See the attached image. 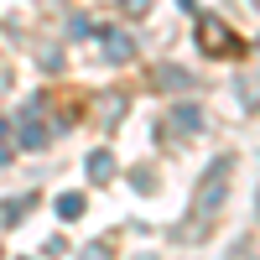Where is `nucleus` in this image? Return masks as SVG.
<instances>
[{
    "instance_id": "nucleus-2",
    "label": "nucleus",
    "mask_w": 260,
    "mask_h": 260,
    "mask_svg": "<svg viewBox=\"0 0 260 260\" xmlns=\"http://www.w3.org/2000/svg\"><path fill=\"white\" fill-rule=\"evenodd\" d=\"M104 47L115 52V62H125L130 52H136V47H130V37H104Z\"/></svg>"
},
{
    "instance_id": "nucleus-3",
    "label": "nucleus",
    "mask_w": 260,
    "mask_h": 260,
    "mask_svg": "<svg viewBox=\"0 0 260 260\" xmlns=\"http://www.w3.org/2000/svg\"><path fill=\"white\" fill-rule=\"evenodd\" d=\"M125 6H130V11H141V6H151V0H125Z\"/></svg>"
},
{
    "instance_id": "nucleus-1",
    "label": "nucleus",
    "mask_w": 260,
    "mask_h": 260,
    "mask_svg": "<svg viewBox=\"0 0 260 260\" xmlns=\"http://www.w3.org/2000/svg\"><path fill=\"white\" fill-rule=\"evenodd\" d=\"M224 177H229V161H213L208 177H203V187H198V213H213V208H219V198H224Z\"/></svg>"
}]
</instances>
